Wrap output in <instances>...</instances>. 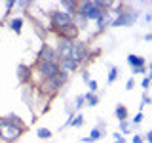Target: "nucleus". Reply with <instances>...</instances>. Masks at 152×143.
I'll return each mask as SVG.
<instances>
[{
	"label": "nucleus",
	"mask_w": 152,
	"mask_h": 143,
	"mask_svg": "<svg viewBox=\"0 0 152 143\" xmlns=\"http://www.w3.org/2000/svg\"><path fill=\"white\" fill-rule=\"evenodd\" d=\"M78 35H80V29L76 27L74 23L65 25L63 29H59V31H57V36H59V38H63V40H70V42L78 40Z\"/></svg>",
	"instance_id": "obj_9"
},
{
	"label": "nucleus",
	"mask_w": 152,
	"mask_h": 143,
	"mask_svg": "<svg viewBox=\"0 0 152 143\" xmlns=\"http://www.w3.org/2000/svg\"><path fill=\"white\" fill-rule=\"evenodd\" d=\"M112 136H114V141H116V139H120V137H122V133H120V132H114Z\"/></svg>",
	"instance_id": "obj_33"
},
{
	"label": "nucleus",
	"mask_w": 152,
	"mask_h": 143,
	"mask_svg": "<svg viewBox=\"0 0 152 143\" xmlns=\"http://www.w3.org/2000/svg\"><path fill=\"white\" fill-rule=\"evenodd\" d=\"M8 25H10V29H12L15 35H19V32H21V29H23V19L21 17H13V19H10Z\"/></svg>",
	"instance_id": "obj_16"
},
{
	"label": "nucleus",
	"mask_w": 152,
	"mask_h": 143,
	"mask_svg": "<svg viewBox=\"0 0 152 143\" xmlns=\"http://www.w3.org/2000/svg\"><path fill=\"white\" fill-rule=\"evenodd\" d=\"M66 80H69V73H65V71H61V69H59V74H55L53 78L42 80L40 90L48 95V97H55V95L61 92V88H63V86L66 84Z\"/></svg>",
	"instance_id": "obj_2"
},
{
	"label": "nucleus",
	"mask_w": 152,
	"mask_h": 143,
	"mask_svg": "<svg viewBox=\"0 0 152 143\" xmlns=\"http://www.w3.org/2000/svg\"><path fill=\"white\" fill-rule=\"evenodd\" d=\"M120 130H122V136H124V133H129V122H127V120L120 122Z\"/></svg>",
	"instance_id": "obj_21"
},
{
	"label": "nucleus",
	"mask_w": 152,
	"mask_h": 143,
	"mask_svg": "<svg viewBox=\"0 0 152 143\" xmlns=\"http://www.w3.org/2000/svg\"><path fill=\"white\" fill-rule=\"evenodd\" d=\"M42 63H59L57 54H55V48L50 46L48 42H44V44L40 46L38 55H36V65H42Z\"/></svg>",
	"instance_id": "obj_5"
},
{
	"label": "nucleus",
	"mask_w": 152,
	"mask_h": 143,
	"mask_svg": "<svg viewBox=\"0 0 152 143\" xmlns=\"http://www.w3.org/2000/svg\"><path fill=\"white\" fill-rule=\"evenodd\" d=\"M70 50H72V42H70V40H63V38L57 40L55 54H57V59H59V61L70 59Z\"/></svg>",
	"instance_id": "obj_8"
},
{
	"label": "nucleus",
	"mask_w": 152,
	"mask_h": 143,
	"mask_svg": "<svg viewBox=\"0 0 152 143\" xmlns=\"http://www.w3.org/2000/svg\"><path fill=\"white\" fill-rule=\"evenodd\" d=\"M133 86H135V80H133V78H129V80L126 82V90H133Z\"/></svg>",
	"instance_id": "obj_27"
},
{
	"label": "nucleus",
	"mask_w": 152,
	"mask_h": 143,
	"mask_svg": "<svg viewBox=\"0 0 152 143\" xmlns=\"http://www.w3.org/2000/svg\"><path fill=\"white\" fill-rule=\"evenodd\" d=\"M61 8L74 17L76 12H78V2H76V0H63V2H61Z\"/></svg>",
	"instance_id": "obj_13"
},
{
	"label": "nucleus",
	"mask_w": 152,
	"mask_h": 143,
	"mask_svg": "<svg viewBox=\"0 0 152 143\" xmlns=\"http://www.w3.org/2000/svg\"><path fill=\"white\" fill-rule=\"evenodd\" d=\"M146 78H148L150 82H152V65H150V73H148V76H146Z\"/></svg>",
	"instance_id": "obj_35"
},
{
	"label": "nucleus",
	"mask_w": 152,
	"mask_h": 143,
	"mask_svg": "<svg viewBox=\"0 0 152 143\" xmlns=\"http://www.w3.org/2000/svg\"><path fill=\"white\" fill-rule=\"evenodd\" d=\"M86 101V99H84V95H78V97H76V101H74V107H76V111H80V109H82L84 107V103Z\"/></svg>",
	"instance_id": "obj_20"
},
{
	"label": "nucleus",
	"mask_w": 152,
	"mask_h": 143,
	"mask_svg": "<svg viewBox=\"0 0 152 143\" xmlns=\"http://www.w3.org/2000/svg\"><path fill=\"white\" fill-rule=\"evenodd\" d=\"M89 57H91V54H89V46L86 44L84 40H74L72 42V50H70V59H74L78 65H82V63H86V61H89Z\"/></svg>",
	"instance_id": "obj_4"
},
{
	"label": "nucleus",
	"mask_w": 152,
	"mask_h": 143,
	"mask_svg": "<svg viewBox=\"0 0 152 143\" xmlns=\"http://www.w3.org/2000/svg\"><path fill=\"white\" fill-rule=\"evenodd\" d=\"M36 73L40 74L42 80L53 78L55 74H59V63H42V65H36Z\"/></svg>",
	"instance_id": "obj_7"
},
{
	"label": "nucleus",
	"mask_w": 152,
	"mask_h": 143,
	"mask_svg": "<svg viewBox=\"0 0 152 143\" xmlns=\"http://www.w3.org/2000/svg\"><path fill=\"white\" fill-rule=\"evenodd\" d=\"M36 133H38V137H40V139H50V137L53 136V133L48 130V128H40V130H38Z\"/></svg>",
	"instance_id": "obj_18"
},
{
	"label": "nucleus",
	"mask_w": 152,
	"mask_h": 143,
	"mask_svg": "<svg viewBox=\"0 0 152 143\" xmlns=\"http://www.w3.org/2000/svg\"><path fill=\"white\" fill-rule=\"evenodd\" d=\"M145 141L152 143V130H150V132H146V136H145Z\"/></svg>",
	"instance_id": "obj_30"
},
{
	"label": "nucleus",
	"mask_w": 152,
	"mask_h": 143,
	"mask_svg": "<svg viewBox=\"0 0 152 143\" xmlns=\"http://www.w3.org/2000/svg\"><path fill=\"white\" fill-rule=\"evenodd\" d=\"M59 69L70 74V73H76V71L80 69V65L76 63L74 59H63V61H59Z\"/></svg>",
	"instance_id": "obj_12"
},
{
	"label": "nucleus",
	"mask_w": 152,
	"mask_h": 143,
	"mask_svg": "<svg viewBox=\"0 0 152 143\" xmlns=\"http://www.w3.org/2000/svg\"><path fill=\"white\" fill-rule=\"evenodd\" d=\"M116 76H118V69H116V67H110V73H108L107 82H108V84H112L114 80H116Z\"/></svg>",
	"instance_id": "obj_19"
},
{
	"label": "nucleus",
	"mask_w": 152,
	"mask_h": 143,
	"mask_svg": "<svg viewBox=\"0 0 152 143\" xmlns=\"http://www.w3.org/2000/svg\"><path fill=\"white\" fill-rule=\"evenodd\" d=\"M27 124L19 116H0V141L13 143L25 133Z\"/></svg>",
	"instance_id": "obj_1"
},
{
	"label": "nucleus",
	"mask_w": 152,
	"mask_h": 143,
	"mask_svg": "<svg viewBox=\"0 0 152 143\" xmlns=\"http://www.w3.org/2000/svg\"><path fill=\"white\" fill-rule=\"evenodd\" d=\"M141 105H152V99H150L146 94H142V103H141Z\"/></svg>",
	"instance_id": "obj_26"
},
{
	"label": "nucleus",
	"mask_w": 152,
	"mask_h": 143,
	"mask_svg": "<svg viewBox=\"0 0 152 143\" xmlns=\"http://www.w3.org/2000/svg\"><path fill=\"white\" fill-rule=\"evenodd\" d=\"M133 74H145L146 73V67H137V69H131Z\"/></svg>",
	"instance_id": "obj_24"
},
{
	"label": "nucleus",
	"mask_w": 152,
	"mask_h": 143,
	"mask_svg": "<svg viewBox=\"0 0 152 143\" xmlns=\"http://www.w3.org/2000/svg\"><path fill=\"white\" fill-rule=\"evenodd\" d=\"M17 4H19L21 8H28V6H31V2H27V0H25V2H17Z\"/></svg>",
	"instance_id": "obj_31"
},
{
	"label": "nucleus",
	"mask_w": 152,
	"mask_h": 143,
	"mask_svg": "<svg viewBox=\"0 0 152 143\" xmlns=\"http://www.w3.org/2000/svg\"><path fill=\"white\" fill-rule=\"evenodd\" d=\"M141 86H142L145 90H148V86H150V80H148V78L145 76V78H142V82H141Z\"/></svg>",
	"instance_id": "obj_28"
},
{
	"label": "nucleus",
	"mask_w": 152,
	"mask_h": 143,
	"mask_svg": "<svg viewBox=\"0 0 152 143\" xmlns=\"http://www.w3.org/2000/svg\"><path fill=\"white\" fill-rule=\"evenodd\" d=\"M114 143H127V141H126V139H124V136H122V137H120V139H116V141H114Z\"/></svg>",
	"instance_id": "obj_34"
},
{
	"label": "nucleus",
	"mask_w": 152,
	"mask_h": 143,
	"mask_svg": "<svg viewBox=\"0 0 152 143\" xmlns=\"http://www.w3.org/2000/svg\"><path fill=\"white\" fill-rule=\"evenodd\" d=\"M70 23H74V17L70 15V13H66L65 10H51L50 12V27L51 31H59V29H63L65 25H70Z\"/></svg>",
	"instance_id": "obj_3"
},
{
	"label": "nucleus",
	"mask_w": 152,
	"mask_h": 143,
	"mask_svg": "<svg viewBox=\"0 0 152 143\" xmlns=\"http://www.w3.org/2000/svg\"><path fill=\"white\" fill-rule=\"evenodd\" d=\"M141 122H142V113L139 111V113L135 114V118H133V126H139Z\"/></svg>",
	"instance_id": "obj_22"
},
{
	"label": "nucleus",
	"mask_w": 152,
	"mask_h": 143,
	"mask_svg": "<svg viewBox=\"0 0 152 143\" xmlns=\"http://www.w3.org/2000/svg\"><path fill=\"white\" fill-rule=\"evenodd\" d=\"M127 63H129L131 69H137V67H145L146 61H145V57H141V55L129 54V55H127Z\"/></svg>",
	"instance_id": "obj_14"
},
{
	"label": "nucleus",
	"mask_w": 152,
	"mask_h": 143,
	"mask_svg": "<svg viewBox=\"0 0 152 143\" xmlns=\"http://www.w3.org/2000/svg\"><path fill=\"white\" fill-rule=\"evenodd\" d=\"M104 136V124H101V126H97V128H93L91 133H89L88 137H84V143H93V141H97V139H101V137Z\"/></svg>",
	"instance_id": "obj_11"
},
{
	"label": "nucleus",
	"mask_w": 152,
	"mask_h": 143,
	"mask_svg": "<svg viewBox=\"0 0 152 143\" xmlns=\"http://www.w3.org/2000/svg\"><path fill=\"white\" fill-rule=\"evenodd\" d=\"M13 6H15V0H10V2H6V10H8L6 13H10V10H12Z\"/></svg>",
	"instance_id": "obj_29"
},
{
	"label": "nucleus",
	"mask_w": 152,
	"mask_h": 143,
	"mask_svg": "<svg viewBox=\"0 0 152 143\" xmlns=\"http://www.w3.org/2000/svg\"><path fill=\"white\" fill-rule=\"evenodd\" d=\"M88 86H89V92H91V94L97 92V80H89Z\"/></svg>",
	"instance_id": "obj_23"
},
{
	"label": "nucleus",
	"mask_w": 152,
	"mask_h": 143,
	"mask_svg": "<svg viewBox=\"0 0 152 143\" xmlns=\"http://www.w3.org/2000/svg\"><path fill=\"white\" fill-rule=\"evenodd\" d=\"M114 114H116V118H118L120 122L127 120V116H129V113H127V107H126V105H118V107L114 109Z\"/></svg>",
	"instance_id": "obj_15"
},
{
	"label": "nucleus",
	"mask_w": 152,
	"mask_h": 143,
	"mask_svg": "<svg viewBox=\"0 0 152 143\" xmlns=\"http://www.w3.org/2000/svg\"><path fill=\"white\" fill-rule=\"evenodd\" d=\"M137 17H139V12H135V10H126V12L122 10L110 25L112 27H131L137 21Z\"/></svg>",
	"instance_id": "obj_6"
},
{
	"label": "nucleus",
	"mask_w": 152,
	"mask_h": 143,
	"mask_svg": "<svg viewBox=\"0 0 152 143\" xmlns=\"http://www.w3.org/2000/svg\"><path fill=\"white\" fill-rule=\"evenodd\" d=\"M142 141H145V137L139 136V133H135V136H133V139H131V143H142Z\"/></svg>",
	"instance_id": "obj_25"
},
{
	"label": "nucleus",
	"mask_w": 152,
	"mask_h": 143,
	"mask_svg": "<svg viewBox=\"0 0 152 143\" xmlns=\"http://www.w3.org/2000/svg\"><path fill=\"white\" fill-rule=\"evenodd\" d=\"M84 99H86V105H89V107H95V105H99V97H97L95 94H91V92L86 94Z\"/></svg>",
	"instance_id": "obj_17"
},
{
	"label": "nucleus",
	"mask_w": 152,
	"mask_h": 143,
	"mask_svg": "<svg viewBox=\"0 0 152 143\" xmlns=\"http://www.w3.org/2000/svg\"><path fill=\"white\" fill-rule=\"evenodd\" d=\"M17 80L21 86H28L32 82V67H28L25 63H19L17 67Z\"/></svg>",
	"instance_id": "obj_10"
},
{
	"label": "nucleus",
	"mask_w": 152,
	"mask_h": 143,
	"mask_svg": "<svg viewBox=\"0 0 152 143\" xmlns=\"http://www.w3.org/2000/svg\"><path fill=\"white\" fill-rule=\"evenodd\" d=\"M82 78L86 80V82H89V74H88V71H84V73H82Z\"/></svg>",
	"instance_id": "obj_32"
}]
</instances>
